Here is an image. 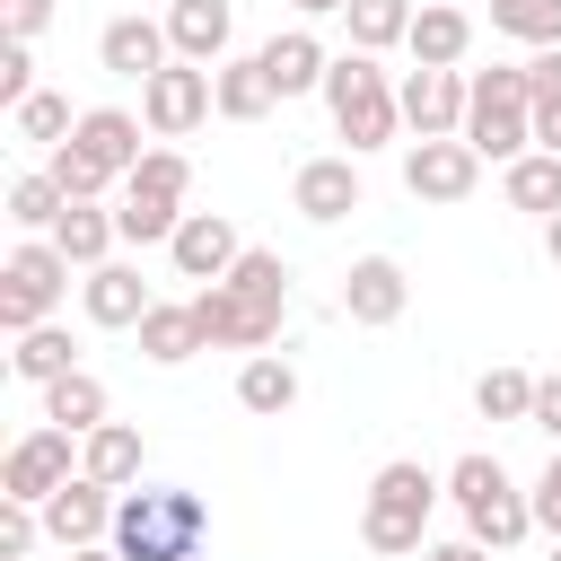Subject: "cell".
Instances as JSON below:
<instances>
[{"label":"cell","instance_id":"ba28073f","mask_svg":"<svg viewBox=\"0 0 561 561\" xmlns=\"http://www.w3.org/2000/svg\"><path fill=\"white\" fill-rule=\"evenodd\" d=\"M70 254L53 245V237H26V245H9V263H0V324L9 333H26V324H53V307L70 298Z\"/></svg>","mask_w":561,"mask_h":561},{"label":"cell","instance_id":"f35d334b","mask_svg":"<svg viewBox=\"0 0 561 561\" xmlns=\"http://www.w3.org/2000/svg\"><path fill=\"white\" fill-rule=\"evenodd\" d=\"M26 96H35V53L9 35L0 44V105H26Z\"/></svg>","mask_w":561,"mask_h":561},{"label":"cell","instance_id":"8992f818","mask_svg":"<svg viewBox=\"0 0 561 561\" xmlns=\"http://www.w3.org/2000/svg\"><path fill=\"white\" fill-rule=\"evenodd\" d=\"M465 140L482 158H526L535 149V88H526V61H491L465 79Z\"/></svg>","mask_w":561,"mask_h":561},{"label":"cell","instance_id":"4fadbf2b","mask_svg":"<svg viewBox=\"0 0 561 561\" xmlns=\"http://www.w3.org/2000/svg\"><path fill=\"white\" fill-rule=\"evenodd\" d=\"M61 482H70V430L44 421V430H26V438L9 447V465H0V500H35V508H44Z\"/></svg>","mask_w":561,"mask_h":561},{"label":"cell","instance_id":"3957f363","mask_svg":"<svg viewBox=\"0 0 561 561\" xmlns=\"http://www.w3.org/2000/svg\"><path fill=\"white\" fill-rule=\"evenodd\" d=\"M438 473L421 465V456H394V465H377V482H368V508H359V543L368 552H386V561H403V552H421L430 543V508H438Z\"/></svg>","mask_w":561,"mask_h":561},{"label":"cell","instance_id":"cb8c5ba5","mask_svg":"<svg viewBox=\"0 0 561 561\" xmlns=\"http://www.w3.org/2000/svg\"><path fill=\"white\" fill-rule=\"evenodd\" d=\"M114 237H123V219L105 210V202H70L61 219H53V245L79 263V272H96V263H114Z\"/></svg>","mask_w":561,"mask_h":561},{"label":"cell","instance_id":"9a60e30c","mask_svg":"<svg viewBox=\"0 0 561 561\" xmlns=\"http://www.w3.org/2000/svg\"><path fill=\"white\" fill-rule=\"evenodd\" d=\"M44 535H53L61 552H79V543H105V535H114V491H105L96 473H70V482L44 500Z\"/></svg>","mask_w":561,"mask_h":561},{"label":"cell","instance_id":"f6af8a7d","mask_svg":"<svg viewBox=\"0 0 561 561\" xmlns=\"http://www.w3.org/2000/svg\"><path fill=\"white\" fill-rule=\"evenodd\" d=\"M543 254H552V272H561V210L543 219Z\"/></svg>","mask_w":561,"mask_h":561},{"label":"cell","instance_id":"5bb4252c","mask_svg":"<svg viewBox=\"0 0 561 561\" xmlns=\"http://www.w3.org/2000/svg\"><path fill=\"white\" fill-rule=\"evenodd\" d=\"M403 307H412V280H403V263H394V254H359V263L342 272V316H351V324L386 333Z\"/></svg>","mask_w":561,"mask_h":561},{"label":"cell","instance_id":"ee69618b","mask_svg":"<svg viewBox=\"0 0 561 561\" xmlns=\"http://www.w3.org/2000/svg\"><path fill=\"white\" fill-rule=\"evenodd\" d=\"M289 9H298V18H342L351 0H289Z\"/></svg>","mask_w":561,"mask_h":561},{"label":"cell","instance_id":"e0dca14e","mask_svg":"<svg viewBox=\"0 0 561 561\" xmlns=\"http://www.w3.org/2000/svg\"><path fill=\"white\" fill-rule=\"evenodd\" d=\"M289 202H298V219H316V228L351 219V210H359V158H307V167L289 175Z\"/></svg>","mask_w":561,"mask_h":561},{"label":"cell","instance_id":"4dcf8cb0","mask_svg":"<svg viewBox=\"0 0 561 561\" xmlns=\"http://www.w3.org/2000/svg\"><path fill=\"white\" fill-rule=\"evenodd\" d=\"M228 289L280 316V307H289V263H280L272 245H245V254H237V272H228Z\"/></svg>","mask_w":561,"mask_h":561},{"label":"cell","instance_id":"f1b7e54d","mask_svg":"<svg viewBox=\"0 0 561 561\" xmlns=\"http://www.w3.org/2000/svg\"><path fill=\"white\" fill-rule=\"evenodd\" d=\"M44 421H53V430H70V438H88L96 421H114V412H105V386H96V368H70V377H53V386H44Z\"/></svg>","mask_w":561,"mask_h":561},{"label":"cell","instance_id":"ac0fdd59","mask_svg":"<svg viewBox=\"0 0 561 561\" xmlns=\"http://www.w3.org/2000/svg\"><path fill=\"white\" fill-rule=\"evenodd\" d=\"M79 307H88V324H105V333H131L158 298H149V280L131 272V263H96L88 280H79Z\"/></svg>","mask_w":561,"mask_h":561},{"label":"cell","instance_id":"484cf974","mask_svg":"<svg viewBox=\"0 0 561 561\" xmlns=\"http://www.w3.org/2000/svg\"><path fill=\"white\" fill-rule=\"evenodd\" d=\"M500 193H508V210L552 219V210H561V149H526V158H508V167H500Z\"/></svg>","mask_w":561,"mask_h":561},{"label":"cell","instance_id":"5b68a950","mask_svg":"<svg viewBox=\"0 0 561 561\" xmlns=\"http://www.w3.org/2000/svg\"><path fill=\"white\" fill-rule=\"evenodd\" d=\"M447 500H456V517H465V535L473 543H491V552H508V543H526L535 535V500L508 482V465L500 456H456L447 465Z\"/></svg>","mask_w":561,"mask_h":561},{"label":"cell","instance_id":"4316f807","mask_svg":"<svg viewBox=\"0 0 561 561\" xmlns=\"http://www.w3.org/2000/svg\"><path fill=\"white\" fill-rule=\"evenodd\" d=\"M210 88H219V114H228V123H263V114H272V105H280V96H272V79H263V61H254V53H228V61H219V70H210Z\"/></svg>","mask_w":561,"mask_h":561},{"label":"cell","instance_id":"7a4b0ae2","mask_svg":"<svg viewBox=\"0 0 561 561\" xmlns=\"http://www.w3.org/2000/svg\"><path fill=\"white\" fill-rule=\"evenodd\" d=\"M140 131H149L140 114H123V105H88V114H79V131L53 149V167H44V175H53L70 202H96L105 184H123V175L149 158V149H140Z\"/></svg>","mask_w":561,"mask_h":561},{"label":"cell","instance_id":"d6a6232c","mask_svg":"<svg viewBox=\"0 0 561 561\" xmlns=\"http://www.w3.org/2000/svg\"><path fill=\"white\" fill-rule=\"evenodd\" d=\"M342 18H351V44L359 53H386V44L412 35V0H351Z\"/></svg>","mask_w":561,"mask_h":561},{"label":"cell","instance_id":"f546056e","mask_svg":"<svg viewBox=\"0 0 561 561\" xmlns=\"http://www.w3.org/2000/svg\"><path fill=\"white\" fill-rule=\"evenodd\" d=\"M9 368H18L26 386H53V377H70V368H79V342H70V324H26V333H18V351H9Z\"/></svg>","mask_w":561,"mask_h":561},{"label":"cell","instance_id":"d4e9b609","mask_svg":"<svg viewBox=\"0 0 561 561\" xmlns=\"http://www.w3.org/2000/svg\"><path fill=\"white\" fill-rule=\"evenodd\" d=\"M79 473H96L105 491H131V482H140V430H131V421H96V430L79 438Z\"/></svg>","mask_w":561,"mask_h":561},{"label":"cell","instance_id":"9c48e42d","mask_svg":"<svg viewBox=\"0 0 561 561\" xmlns=\"http://www.w3.org/2000/svg\"><path fill=\"white\" fill-rule=\"evenodd\" d=\"M202 114H219V88H210L202 61H167V70L140 79V123H149V140H184V131H202Z\"/></svg>","mask_w":561,"mask_h":561},{"label":"cell","instance_id":"b9f144b4","mask_svg":"<svg viewBox=\"0 0 561 561\" xmlns=\"http://www.w3.org/2000/svg\"><path fill=\"white\" fill-rule=\"evenodd\" d=\"M526 430H543V438L561 447V368H552V377H535V421H526Z\"/></svg>","mask_w":561,"mask_h":561},{"label":"cell","instance_id":"7402d4cb","mask_svg":"<svg viewBox=\"0 0 561 561\" xmlns=\"http://www.w3.org/2000/svg\"><path fill=\"white\" fill-rule=\"evenodd\" d=\"M131 333H140V359H149V368H184L193 351H210V342H202V316H193V298H184V307H167V298H158V307H149Z\"/></svg>","mask_w":561,"mask_h":561},{"label":"cell","instance_id":"74e56055","mask_svg":"<svg viewBox=\"0 0 561 561\" xmlns=\"http://www.w3.org/2000/svg\"><path fill=\"white\" fill-rule=\"evenodd\" d=\"M44 543V508L35 500H0V561H26Z\"/></svg>","mask_w":561,"mask_h":561},{"label":"cell","instance_id":"bcb514c9","mask_svg":"<svg viewBox=\"0 0 561 561\" xmlns=\"http://www.w3.org/2000/svg\"><path fill=\"white\" fill-rule=\"evenodd\" d=\"M70 561H123V552H114V543H79Z\"/></svg>","mask_w":561,"mask_h":561},{"label":"cell","instance_id":"7c38bea8","mask_svg":"<svg viewBox=\"0 0 561 561\" xmlns=\"http://www.w3.org/2000/svg\"><path fill=\"white\" fill-rule=\"evenodd\" d=\"M237 254H245V237H237V219H228V210H184V219H175V237H167V263H175L184 280H228V272H237Z\"/></svg>","mask_w":561,"mask_h":561},{"label":"cell","instance_id":"8fae6325","mask_svg":"<svg viewBox=\"0 0 561 561\" xmlns=\"http://www.w3.org/2000/svg\"><path fill=\"white\" fill-rule=\"evenodd\" d=\"M193 316H202V342L210 351H272L280 342V316L254 307V298H237L228 280H202L193 289Z\"/></svg>","mask_w":561,"mask_h":561},{"label":"cell","instance_id":"52a82bcc","mask_svg":"<svg viewBox=\"0 0 561 561\" xmlns=\"http://www.w3.org/2000/svg\"><path fill=\"white\" fill-rule=\"evenodd\" d=\"M184 193H193V158H184V149H149V158L123 175V202H114L123 245H167L175 219H184Z\"/></svg>","mask_w":561,"mask_h":561},{"label":"cell","instance_id":"e575fe53","mask_svg":"<svg viewBox=\"0 0 561 561\" xmlns=\"http://www.w3.org/2000/svg\"><path fill=\"white\" fill-rule=\"evenodd\" d=\"M9 123H18V140H44V149H61V140L79 131V114H70V96H53V88H35L26 105H9Z\"/></svg>","mask_w":561,"mask_h":561},{"label":"cell","instance_id":"7dc6e473","mask_svg":"<svg viewBox=\"0 0 561 561\" xmlns=\"http://www.w3.org/2000/svg\"><path fill=\"white\" fill-rule=\"evenodd\" d=\"M543 561H561V535H552V552H543Z\"/></svg>","mask_w":561,"mask_h":561},{"label":"cell","instance_id":"6da1fadb","mask_svg":"<svg viewBox=\"0 0 561 561\" xmlns=\"http://www.w3.org/2000/svg\"><path fill=\"white\" fill-rule=\"evenodd\" d=\"M202 535H210V508H202V491H175V482H158V491H123L114 500V552L123 561H202Z\"/></svg>","mask_w":561,"mask_h":561},{"label":"cell","instance_id":"d6986e66","mask_svg":"<svg viewBox=\"0 0 561 561\" xmlns=\"http://www.w3.org/2000/svg\"><path fill=\"white\" fill-rule=\"evenodd\" d=\"M228 35H237V9H228V0H175V9H167V44H175V61L219 70V61H228Z\"/></svg>","mask_w":561,"mask_h":561},{"label":"cell","instance_id":"8d00e7d4","mask_svg":"<svg viewBox=\"0 0 561 561\" xmlns=\"http://www.w3.org/2000/svg\"><path fill=\"white\" fill-rule=\"evenodd\" d=\"M491 26L543 53V44H561V0H491Z\"/></svg>","mask_w":561,"mask_h":561},{"label":"cell","instance_id":"836d02e7","mask_svg":"<svg viewBox=\"0 0 561 561\" xmlns=\"http://www.w3.org/2000/svg\"><path fill=\"white\" fill-rule=\"evenodd\" d=\"M526 88H535V149H561V44L526 61Z\"/></svg>","mask_w":561,"mask_h":561},{"label":"cell","instance_id":"ab89813d","mask_svg":"<svg viewBox=\"0 0 561 561\" xmlns=\"http://www.w3.org/2000/svg\"><path fill=\"white\" fill-rule=\"evenodd\" d=\"M53 26V0H0V35H18V44H35Z\"/></svg>","mask_w":561,"mask_h":561},{"label":"cell","instance_id":"ffe728a7","mask_svg":"<svg viewBox=\"0 0 561 561\" xmlns=\"http://www.w3.org/2000/svg\"><path fill=\"white\" fill-rule=\"evenodd\" d=\"M96 61H105L114 79H149V70H167V61H175L167 18H114V26L96 35Z\"/></svg>","mask_w":561,"mask_h":561},{"label":"cell","instance_id":"7bdbcfd3","mask_svg":"<svg viewBox=\"0 0 561 561\" xmlns=\"http://www.w3.org/2000/svg\"><path fill=\"white\" fill-rule=\"evenodd\" d=\"M421 561H491V543H473V535H465V543H430Z\"/></svg>","mask_w":561,"mask_h":561},{"label":"cell","instance_id":"60d3db41","mask_svg":"<svg viewBox=\"0 0 561 561\" xmlns=\"http://www.w3.org/2000/svg\"><path fill=\"white\" fill-rule=\"evenodd\" d=\"M526 500H535V526H543V535H561V447H552V465L535 473V491H526Z\"/></svg>","mask_w":561,"mask_h":561},{"label":"cell","instance_id":"83f0119b","mask_svg":"<svg viewBox=\"0 0 561 561\" xmlns=\"http://www.w3.org/2000/svg\"><path fill=\"white\" fill-rule=\"evenodd\" d=\"M237 403L263 412V421H280V412L298 403V368H289L280 351H245V368H237Z\"/></svg>","mask_w":561,"mask_h":561},{"label":"cell","instance_id":"30bf717a","mask_svg":"<svg viewBox=\"0 0 561 561\" xmlns=\"http://www.w3.org/2000/svg\"><path fill=\"white\" fill-rule=\"evenodd\" d=\"M473 184H482V149H473L465 131L403 149V193H412V202H465Z\"/></svg>","mask_w":561,"mask_h":561},{"label":"cell","instance_id":"d590c367","mask_svg":"<svg viewBox=\"0 0 561 561\" xmlns=\"http://www.w3.org/2000/svg\"><path fill=\"white\" fill-rule=\"evenodd\" d=\"M61 210H70V193H61L53 175H18V184H9V219H18L26 237H53Z\"/></svg>","mask_w":561,"mask_h":561},{"label":"cell","instance_id":"2e32d148","mask_svg":"<svg viewBox=\"0 0 561 561\" xmlns=\"http://www.w3.org/2000/svg\"><path fill=\"white\" fill-rule=\"evenodd\" d=\"M403 123L421 131V140H447V131H465V70H403Z\"/></svg>","mask_w":561,"mask_h":561},{"label":"cell","instance_id":"1f68e13d","mask_svg":"<svg viewBox=\"0 0 561 561\" xmlns=\"http://www.w3.org/2000/svg\"><path fill=\"white\" fill-rule=\"evenodd\" d=\"M473 412L482 421H535V377L526 368H482L473 377Z\"/></svg>","mask_w":561,"mask_h":561},{"label":"cell","instance_id":"603a6c76","mask_svg":"<svg viewBox=\"0 0 561 561\" xmlns=\"http://www.w3.org/2000/svg\"><path fill=\"white\" fill-rule=\"evenodd\" d=\"M403 44H412V61H421V70H456V61L473 53V18L430 0V9H412V35H403Z\"/></svg>","mask_w":561,"mask_h":561},{"label":"cell","instance_id":"277c9868","mask_svg":"<svg viewBox=\"0 0 561 561\" xmlns=\"http://www.w3.org/2000/svg\"><path fill=\"white\" fill-rule=\"evenodd\" d=\"M324 105H333V131L351 140V158H368V149H386L394 131H403V96L386 88V70H377V53H333V70H324V88H316Z\"/></svg>","mask_w":561,"mask_h":561},{"label":"cell","instance_id":"44dd1931","mask_svg":"<svg viewBox=\"0 0 561 561\" xmlns=\"http://www.w3.org/2000/svg\"><path fill=\"white\" fill-rule=\"evenodd\" d=\"M263 79H272V96H307V88H324V70H333V53L316 44V26H280L263 53Z\"/></svg>","mask_w":561,"mask_h":561}]
</instances>
